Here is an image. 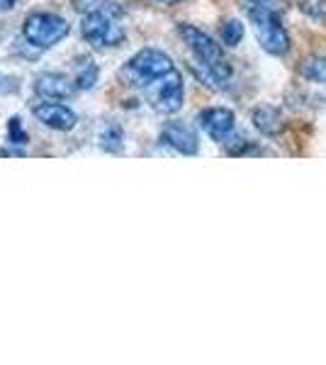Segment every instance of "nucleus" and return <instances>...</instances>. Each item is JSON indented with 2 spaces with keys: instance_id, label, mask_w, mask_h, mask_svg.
I'll use <instances>...</instances> for the list:
<instances>
[{
  "instance_id": "f257e3e1",
  "label": "nucleus",
  "mask_w": 326,
  "mask_h": 365,
  "mask_svg": "<svg viewBox=\"0 0 326 365\" xmlns=\"http://www.w3.org/2000/svg\"><path fill=\"white\" fill-rule=\"evenodd\" d=\"M178 34L188 44V49L193 51L195 61L203 66L205 81H210L215 88H227L231 81V63L224 54L222 44H217L210 34H205L203 29L193 25H178Z\"/></svg>"
},
{
  "instance_id": "f03ea898",
  "label": "nucleus",
  "mask_w": 326,
  "mask_h": 365,
  "mask_svg": "<svg viewBox=\"0 0 326 365\" xmlns=\"http://www.w3.org/2000/svg\"><path fill=\"white\" fill-rule=\"evenodd\" d=\"M248 20H251L253 34H256L258 44L263 51H268L272 56H285L290 51V34L282 17L277 10L260 8V5H251L248 8Z\"/></svg>"
},
{
  "instance_id": "7ed1b4c3",
  "label": "nucleus",
  "mask_w": 326,
  "mask_h": 365,
  "mask_svg": "<svg viewBox=\"0 0 326 365\" xmlns=\"http://www.w3.org/2000/svg\"><path fill=\"white\" fill-rule=\"evenodd\" d=\"M173 58H170L161 49H141L124 63V68L120 71L122 81L132 88H149L153 81L165 76L168 71H173Z\"/></svg>"
},
{
  "instance_id": "20e7f679",
  "label": "nucleus",
  "mask_w": 326,
  "mask_h": 365,
  "mask_svg": "<svg viewBox=\"0 0 326 365\" xmlns=\"http://www.w3.org/2000/svg\"><path fill=\"white\" fill-rule=\"evenodd\" d=\"M68 32L71 25L54 13H32L25 17V25H22L25 39L37 49H51L61 39H66Z\"/></svg>"
},
{
  "instance_id": "39448f33",
  "label": "nucleus",
  "mask_w": 326,
  "mask_h": 365,
  "mask_svg": "<svg viewBox=\"0 0 326 365\" xmlns=\"http://www.w3.org/2000/svg\"><path fill=\"white\" fill-rule=\"evenodd\" d=\"M151 108L161 115H173L183 108L185 100V83H183L180 71H168L161 78H156L149 88H144Z\"/></svg>"
},
{
  "instance_id": "423d86ee",
  "label": "nucleus",
  "mask_w": 326,
  "mask_h": 365,
  "mask_svg": "<svg viewBox=\"0 0 326 365\" xmlns=\"http://www.w3.org/2000/svg\"><path fill=\"white\" fill-rule=\"evenodd\" d=\"M81 34L93 49H115L127 39L120 17L110 15H83Z\"/></svg>"
},
{
  "instance_id": "0eeeda50",
  "label": "nucleus",
  "mask_w": 326,
  "mask_h": 365,
  "mask_svg": "<svg viewBox=\"0 0 326 365\" xmlns=\"http://www.w3.org/2000/svg\"><path fill=\"white\" fill-rule=\"evenodd\" d=\"M34 117L46 125L49 129H56V132H71L78 122V115L63 103H54V100H41L32 108Z\"/></svg>"
},
{
  "instance_id": "6e6552de",
  "label": "nucleus",
  "mask_w": 326,
  "mask_h": 365,
  "mask_svg": "<svg viewBox=\"0 0 326 365\" xmlns=\"http://www.w3.org/2000/svg\"><path fill=\"white\" fill-rule=\"evenodd\" d=\"M198 122L207 132V137L217 141V144H224L234 134L236 127V117L227 108H207L198 115Z\"/></svg>"
},
{
  "instance_id": "1a4fd4ad",
  "label": "nucleus",
  "mask_w": 326,
  "mask_h": 365,
  "mask_svg": "<svg viewBox=\"0 0 326 365\" xmlns=\"http://www.w3.org/2000/svg\"><path fill=\"white\" fill-rule=\"evenodd\" d=\"M76 91H78L76 81H71L68 76H63V73H54V71L39 73L37 78H34V93H37L41 100H66L73 96Z\"/></svg>"
},
{
  "instance_id": "9d476101",
  "label": "nucleus",
  "mask_w": 326,
  "mask_h": 365,
  "mask_svg": "<svg viewBox=\"0 0 326 365\" xmlns=\"http://www.w3.org/2000/svg\"><path fill=\"white\" fill-rule=\"evenodd\" d=\"M161 141L165 146H170V149H175L178 154H185V156H195L200 151L198 134L188 125H183V122H168L161 129Z\"/></svg>"
},
{
  "instance_id": "9b49d317",
  "label": "nucleus",
  "mask_w": 326,
  "mask_h": 365,
  "mask_svg": "<svg viewBox=\"0 0 326 365\" xmlns=\"http://www.w3.org/2000/svg\"><path fill=\"white\" fill-rule=\"evenodd\" d=\"M251 120H253V127H256L260 134H265V137H275V134H280L282 127H285L280 110L270 108V105H263V108L253 110Z\"/></svg>"
},
{
  "instance_id": "f8f14e48",
  "label": "nucleus",
  "mask_w": 326,
  "mask_h": 365,
  "mask_svg": "<svg viewBox=\"0 0 326 365\" xmlns=\"http://www.w3.org/2000/svg\"><path fill=\"white\" fill-rule=\"evenodd\" d=\"M73 10L81 15H110V17H122L124 8L112 0H71Z\"/></svg>"
},
{
  "instance_id": "ddd939ff",
  "label": "nucleus",
  "mask_w": 326,
  "mask_h": 365,
  "mask_svg": "<svg viewBox=\"0 0 326 365\" xmlns=\"http://www.w3.org/2000/svg\"><path fill=\"white\" fill-rule=\"evenodd\" d=\"M300 73L312 83H326V56H307L300 66Z\"/></svg>"
},
{
  "instance_id": "4468645a",
  "label": "nucleus",
  "mask_w": 326,
  "mask_h": 365,
  "mask_svg": "<svg viewBox=\"0 0 326 365\" xmlns=\"http://www.w3.org/2000/svg\"><path fill=\"white\" fill-rule=\"evenodd\" d=\"M100 78V68L96 66V61H91V58H86V61L81 63L78 71H76V88L78 91H91V88H96Z\"/></svg>"
},
{
  "instance_id": "2eb2a0df",
  "label": "nucleus",
  "mask_w": 326,
  "mask_h": 365,
  "mask_svg": "<svg viewBox=\"0 0 326 365\" xmlns=\"http://www.w3.org/2000/svg\"><path fill=\"white\" fill-rule=\"evenodd\" d=\"M100 146H103L105 151H112V154L122 151V146H124V132L117 125H110L103 134H100Z\"/></svg>"
},
{
  "instance_id": "dca6fc26",
  "label": "nucleus",
  "mask_w": 326,
  "mask_h": 365,
  "mask_svg": "<svg viewBox=\"0 0 326 365\" xmlns=\"http://www.w3.org/2000/svg\"><path fill=\"white\" fill-rule=\"evenodd\" d=\"M244 39V25L239 20H227L222 25V42L227 46H236Z\"/></svg>"
},
{
  "instance_id": "f3484780",
  "label": "nucleus",
  "mask_w": 326,
  "mask_h": 365,
  "mask_svg": "<svg viewBox=\"0 0 326 365\" xmlns=\"http://www.w3.org/2000/svg\"><path fill=\"white\" fill-rule=\"evenodd\" d=\"M27 141H29V137H27L25 129H22L20 117H10V122H8V144L22 146V144H27Z\"/></svg>"
},
{
  "instance_id": "a211bd4d",
  "label": "nucleus",
  "mask_w": 326,
  "mask_h": 365,
  "mask_svg": "<svg viewBox=\"0 0 326 365\" xmlns=\"http://www.w3.org/2000/svg\"><path fill=\"white\" fill-rule=\"evenodd\" d=\"M300 10L317 20H326V0H297Z\"/></svg>"
},
{
  "instance_id": "6ab92c4d",
  "label": "nucleus",
  "mask_w": 326,
  "mask_h": 365,
  "mask_svg": "<svg viewBox=\"0 0 326 365\" xmlns=\"http://www.w3.org/2000/svg\"><path fill=\"white\" fill-rule=\"evenodd\" d=\"M251 5H260V8H270V10H277L280 13L285 8V0H248Z\"/></svg>"
},
{
  "instance_id": "aec40b11",
  "label": "nucleus",
  "mask_w": 326,
  "mask_h": 365,
  "mask_svg": "<svg viewBox=\"0 0 326 365\" xmlns=\"http://www.w3.org/2000/svg\"><path fill=\"white\" fill-rule=\"evenodd\" d=\"M17 3H20V0H0V13H8V10H13Z\"/></svg>"
},
{
  "instance_id": "412c9836",
  "label": "nucleus",
  "mask_w": 326,
  "mask_h": 365,
  "mask_svg": "<svg viewBox=\"0 0 326 365\" xmlns=\"http://www.w3.org/2000/svg\"><path fill=\"white\" fill-rule=\"evenodd\" d=\"M158 3H165V5H170V3H178V0H158Z\"/></svg>"
}]
</instances>
